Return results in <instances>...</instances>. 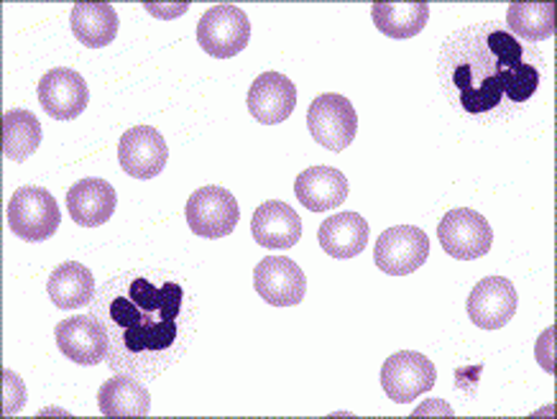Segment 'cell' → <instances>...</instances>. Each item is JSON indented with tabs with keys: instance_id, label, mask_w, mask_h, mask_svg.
<instances>
[{
	"instance_id": "cell-9",
	"label": "cell",
	"mask_w": 557,
	"mask_h": 419,
	"mask_svg": "<svg viewBox=\"0 0 557 419\" xmlns=\"http://www.w3.org/2000/svg\"><path fill=\"white\" fill-rule=\"evenodd\" d=\"M430 259V238L417 225H394L379 235L373 261L388 276H407Z\"/></svg>"
},
{
	"instance_id": "cell-10",
	"label": "cell",
	"mask_w": 557,
	"mask_h": 419,
	"mask_svg": "<svg viewBox=\"0 0 557 419\" xmlns=\"http://www.w3.org/2000/svg\"><path fill=\"white\" fill-rule=\"evenodd\" d=\"M253 289L263 303L274 307H295L307 294V276L287 256H269L253 269Z\"/></svg>"
},
{
	"instance_id": "cell-25",
	"label": "cell",
	"mask_w": 557,
	"mask_h": 419,
	"mask_svg": "<svg viewBox=\"0 0 557 419\" xmlns=\"http://www.w3.org/2000/svg\"><path fill=\"white\" fill-rule=\"evenodd\" d=\"M509 34L524 41H545L555 36L553 3H511L507 11Z\"/></svg>"
},
{
	"instance_id": "cell-22",
	"label": "cell",
	"mask_w": 557,
	"mask_h": 419,
	"mask_svg": "<svg viewBox=\"0 0 557 419\" xmlns=\"http://www.w3.org/2000/svg\"><path fill=\"white\" fill-rule=\"evenodd\" d=\"M119 13L110 3H77L70 13V26L77 41L102 49L119 36Z\"/></svg>"
},
{
	"instance_id": "cell-26",
	"label": "cell",
	"mask_w": 557,
	"mask_h": 419,
	"mask_svg": "<svg viewBox=\"0 0 557 419\" xmlns=\"http://www.w3.org/2000/svg\"><path fill=\"white\" fill-rule=\"evenodd\" d=\"M3 417H13L24 409L26 404V384L18 373H13L11 369H3Z\"/></svg>"
},
{
	"instance_id": "cell-28",
	"label": "cell",
	"mask_w": 557,
	"mask_h": 419,
	"mask_svg": "<svg viewBox=\"0 0 557 419\" xmlns=\"http://www.w3.org/2000/svg\"><path fill=\"white\" fill-rule=\"evenodd\" d=\"M146 13H151L153 19H164V21H172V19H180L185 16L189 11V5L193 3H141Z\"/></svg>"
},
{
	"instance_id": "cell-4",
	"label": "cell",
	"mask_w": 557,
	"mask_h": 419,
	"mask_svg": "<svg viewBox=\"0 0 557 419\" xmlns=\"http://www.w3.org/2000/svg\"><path fill=\"white\" fill-rule=\"evenodd\" d=\"M248 39H251V21L233 3L212 5L197 24V44L205 54L215 59L240 54L248 47Z\"/></svg>"
},
{
	"instance_id": "cell-21",
	"label": "cell",
	"mask_w": 557,
	"mask_h": 419,
	"mask_svg": "<svg viewBox=\"0 0 557 419\" xmlns=\"http://www.w3.org/2000/svg\"><path fill=\"white\" fill-rule=\"evenodd\" d=\"M95 276L92 271L77 261H64L51 271L47 282V294L60 310H79L87 307L95 297Z\"/></svg>"
},
{
	"instance_id": "cell-11",
	"label": "cell",
	"mask_w": 557,
	"mask_h": 419,
	"mask_svg": "<svg viewBox=\"0 0 557 419\" xmlns=\"http://www.w3.org/2000/svg\"><path fill=\"white\" fill-rule=\"evenodd\" d=\"M39 102L44 113L54 121H75L77 115L85 113L90 90L79 72L57 67L39 79Z\"/></svg>"
},
{
	"instance_id": "cell-19",
	"label": "cell",
	"mask_w": 557,
	"mask_h": 419,
	"mask_svg": "<svg viewBox=\"0 0 557 419\" xmlns=\"http://www.w3.org/2000/svg\"><path fill=\"white\" fill-rule=\"evenodd\" d=\"M371 227L358 212H338L320 225V248L330 259H356L369 246Z\"/></svg>"
},
{
	"instance_id": "cell-20",
	"label": "cell",
	"mask_w": 557,
	"mask_h": 419,
	"mask_svg": "<svg viewBox=\"0 0 557 419\" xmlns=\"http://www.w3.org/2000/svg\"><path fill=\"white\" fill-rule=\"evenodd\" d=\"M98 407L102 417H146L151 409V394L141 379L119 373L108 379L98 392Z\"/></svg>"
},
{
	"instance_id": "cell-1",
	"label": "cell",
	"mask_w": 557,
	"mask_h": 419,
	"mask_svg": "<svg viewBox=\"0 0 557 419\" xmlns=\"http://www.w3.org/2000/svg\"><path fill=\"white\" fill-rule=\"evenodd\" d=\"M195 307L185 286L123 271L95 292L90 315L108 335V369L136 379H157L187 350Z\"/></svg>"
},
{
	"instance_id": "cell-15",
	"label": "cell",
	"mask_w": 557,
	"mask_h": 419,
	"mask_svg": "<svg viewBox=\"0 0 557 419\" xmlns=\"http://www.w3.org/2000/svg\"><path fill=\"white\" fill-rule=\"evenodd\" d=\"M297 108V87L282 72H267L256 77L248 90V113L263 126L284 123Z\"/></svg>"
},
{
	"instance_id": "cell-6",
	"label": "cell",
	"mask_w": 557,
	"mask_h": 419,
	"mask_svg": "<svg viewBox=\"0 0 557 419\" xmlns=\"http://www.w3.org/2000/svg\"><path fill=\"white\" fill-rule=\"evenodd\" d=\"M437 369L424 353L399 350L381 366V389L394 404H409L417 396L432 392Z\"/></svg>"
},
{
	"instance_id": "cell-17",
	"label": "cell",
	"mask_w": 557,
	"mask_h": 419,
	"mask_svg": "<svg viewBox=\"0 0 557 419\" xmlns=\"http://www.w3.org/2000/svg\"><path fill=\"white\" fill-rule=\"evenodd\" d=\"M348 180L335 167L305 169L295 180V195L299 205L310 212L338 210L348 200Z\"/></svg>"
},
{
	"instance_id": "cell-7",
	"label": "cell",
	"mask_w": 557,
	"mask_h": 419,
	"mask_svg": "<svg viewBox=\"0 0 557 419\" xmlns=\"http://www.w3.org/2000/svg\"><path fill=\"white\" fill-rule=\"evenodd\" d=\"M437 238L443 251L458 261L481 259L494 246V231L481 212L456 208L445 212L437 225Z\"/></svg>"
},
{
	"instance_id": "cell-18",
	"label": "cell",
	"mask_w": 557,
	"mask_h": 419,
	"mask_svg": "<svg viewBox=\"0 0 557 419\" xmlns=\"http://www.w3.org/2000/svg\"><path fill=\"white\" fill-rule=\"evenodd\" d=\"M115 205H119L115 187L98 176H87L67 189L70 218L83 227L106 225L113 218Z\"/></svg>"
},
{
	"instance_id": "cell-13",
	"label": "cell",
	"mask_w": 557,
	"mask_h": 419,
	"mask_svg": "<svg viewBox=\"0 0 557 419\" xmlns=\"http://www.w3.org/2000/svg\"><path fill=\"white\" fill-rule=\"evenodd\" d=\"M170 149H166L164 136L151 126L128 128L121 136L119 144V161L121 169L136 180H153L164 172Z\"/></svg>"
},
{
	"instance_id": "cell-3",
	"label": "cell",
	"mask_w": 557,
	"mask_h": 419,
	"mask_svg": "<svg viewBox=\"0 0 557 419\" xmlns=\"http://www.w3.org/2000/svg\"><path fill=\"white\" fill-rule=\"evenodd\" d=\"M62 212L54 195L44 187H21L9 200V227L28 244L49 241L60 231Z\"/></svg>"
},
{
	"instance_id": "cell-29",
	"label": "cell",
	"mask_w": 557,
	"mask_h": 419,
	"mask_svg": "<svg viewBox=\"0 0 557 419\" xmlns=\"http://www.w3.org/2000/svg\"><path fill=\"white\" fill-rule=\"evenodd\" d=\"M412 417H456V411H453L450 404H445L443 399H430L424 402L422 407H417L412 411Z\"/></svg>"
},
{
	"instance_id": "cell-30",
	"label": "cell",
	"mask_w": 557,
	"mask_h": 419,
	"mask_svg": "<svg viewBox=\"0 0 557 419\" xmlns=\"http://www.w3.org/2000/svg\"><path fill=\"white\" fill-rule=\"evenodd\" d=\"M39 417H70L64 409H41Z\"/></svg>"
},
{
	"instance_id": "cell-5",
	"label": "cell",
	"mask_w": 557,
	"mask_h": 419,
	"mask_svg": "<svg viewBox=\"0 0 557 419\" xmlns=\"http://www.w3.org/2000/svg\"><path fill=\"white\" fill-rule=\"evenodd\" d=\"M307 128L322 149L346 151L358 134L354 102L338 93H325L307 110Z\"/></svg>"
},
{
	"instance_id": "cell-2",
	"label": "cell",
	"mask_w": 557,
	"mask_h": 419,
	"mask_svg": "<svg viewBox=\"0 0 557 419\" xmlns=\"http://www.w3.org/2000/svg\"><path fill=\"white\" fill-rule=\"evenodd\" d=\"M542 57L498 21L450 34L437 57V79L458 113L504 118L530 102L542 83Z\"/></svg>"
},
{
	"instance_id": "cell-16",
	"label": "cell",
	"mask_w": 557,
	"mask_h": 419,
	"mask_svg": "<svg viewBox=\"0 0 557 419\" xmlns=\"http://www.w3.org/2000/svg\"><path fill=\"white\" fill-rule=\"evenodd\" d=\"M253 241L269 251H287L302 238V220L292 205L269 200L259 205L251 218Z\"/></svg>"
},
{
	"instance_id": "cell-23",
	"label": "cell",
	"mask_w": 557,
	"mask_h": 419,
	"mask_svg": "<svg viewBox=\"0 0 557 419\" xmlns=\"http://www.w3.org/2000/svg\"><path fill=\"white\" fill-rule=\"evenodd\" d=\"M373 26L388 39H412L422 34L430 21L428 3H373Z\"/></svg>"
},
{
	"instance_id": "cell-24",
	"label": "cell",
	"mask_w": 557,
	"mask_h": 419,
	"mask_svg": "<svg viewBox=\"0 0 557 419\" xmlns=\"http://www.w3.org/2000/svg\"><path fill=\"white\" fill-rule=\"evenodd\" d=\"M41 146V123L32 110L13 108L3 113V157L26 161Z\"/></svg>"
},
{
	"instance_id": "cell-14",
	"label": "cell",
	"mask_w": 557,
	"mask_h": 419,
	"mask_svg": "<svg viewBox=\"0 0 557 419\" xmlns=\"http://www.w3.org/2000/svg\"><path fill=\"white\" fill-rule=\"evenodd\" d=\"M60 353L77 366H98L108 358V335L92 315H75L54 330Z\"/></svg>"
},
{
	"instance_id": "cell-27",
	"label": "cell",
	"mask_w": 557,
	"mask_h": 419,
	"mask_svg": "<svg viewBox=\"0 0 557 419\" xmlns=\"http://www.w3.org/2000/svg\"><path fill=\"white\" fill-rule=\"evenodd\" d=\"M534 353H537V363L545 369V373L553 377L555 373V328H547L545 333L537 337V348H534Z\"/></svg>"
},
{
	"instance_id": "cell-12",
	"label": "cell",
	"mask_w": 557,
	"mask_h": 419,
	"mask_svg": "<svg viewBox=\"0 0 557 419\" xmlns=\"http://www.w3.org/2000/svg\"><path fill=\"white\" fill-rule=\"evenodd\" d=\"M517 289L509 279L488 276L473 286L468 297V318L481 330H502L517 315Z\"/></svg>"
},
{
	"instance_id": "cell-8",
	"label": "cell",
	"mask_w": 557,
	"mask_h": 419,
	"mask_svg": "<svg viewBox=\"0 0 557 419\" xmlns=\"http://www.w3.org/2000/svg\"><path fill=\"white\" fill-rule=\"evenodd\" d=\"M185 218L189 231L200 238H225L238 227L240 208L228 189L208 185L189 195Z\"/></svg>"
}]
</instances>
